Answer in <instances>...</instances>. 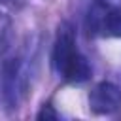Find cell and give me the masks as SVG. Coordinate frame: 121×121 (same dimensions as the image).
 <instances>
[{
    "label": "cell",
    "instance_id": "1",
    "mask_svg": "<svg viewBox=\"0 0 121 121\" xmlns=\"http://www.w3.org/2000/svg\"><path fill=\"white\" fill-rule=\"evenodd\" d=\"M53 66L66 81L72 83H83L91 78V64L76 47V32L70 23H62L59 26L53 47Z\"/></svg>",
    "mask_w": 121,
    "mask_h": 121
},
{
    "label": "cell",
    "instance_id": "2",
    "mask_svg": "<svg viewBox=\"0 0 121 121\" xmlns=\"http://www.w3.org/2000/svg\"><path fill=\"white\" fill-rule=\"evenodd\" d=\"M4 102L8 106V110H17L19 100L26 89V81L23 76V66L17 59H9L4 64Z\"/></svg>",
    "mask_w": 121,
    "mask_h": 121
},
{
    "label": "cell",
    "instance_id": "3",
    "mask_svg": "<svg viewBox=\"0 0 121 121\" xmlns=\"http://www.w3.org/2000/svg\"><path fill=\"white\" fill-rule=\"evenodd\" d=\"M89 106L95 113H112L121 106V89L113 83L102 81L89 93Z\"/></svg>",
    "mask_w": 121,
    "mask_h": 121
},
{
    "label": "cell",
    "instance_id": "4",
    "mask_svg": "<svg viewBox=\"0 0 121 121\" xmlns=\"http://www.w3.org/2000/svg\"><path fill=\"white\" fill-rule=\"evenodd\" d=\"M102 30L108 36L121 38V8H112L102 15Z\"/></svg>",
    "mask_w": 121,
    "mask_h": 121
},
{
    "label": "cell",
    "instance_id": "5",
    "mask_svg": "<svg viewBox=\"0 0 121 121\" xmlns=\"http://www.w3.org/2000/svg\"><path fill=\"white\" fill-rule=\"evenodd\" d=\"M9 43H11V21L4 13H0V55L9 49Z\"/></svg>",
    "mask_w": 121,
    "mask_h": 121
},
{
    "label": "cell",
    "instance_id": "6",
    "mask_svg": "<svg viewBox=\"0 0 121 121\" xmlns=\"http://www.w3.org/2000/svg\"><path fill=\"white\" fill-rule=\"evenodd\" d=\"M43 117H45V119H49V117H57V113L51 110V106H43V110L38 113V119H43Z\"/></svg>",
    "mask_w": 121,
    "mask_h": 121
}]
</instances>
